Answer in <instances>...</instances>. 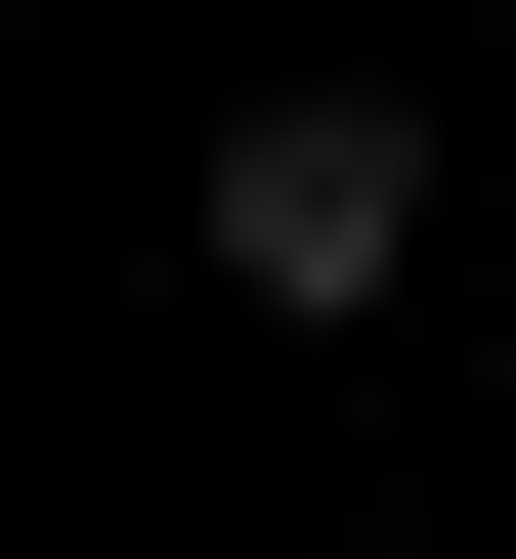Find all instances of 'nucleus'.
Returning <instances> with one entry per match:
<instances>
[{
    "mask_svg": "<svg viewBox=\"0 0 516 559\" xmlns=\"http://www.w3.org/2000/svg\"><path fill=\"white\" fill-rule=\"evenodd\" d=\"M172 259H216V301H259V345H345V301H387V259H431V130H387V86H259V130H216V173H172Z\"/></svg>",
    "mask_w": 516,
    "mask_h": 559,
    "instance_id": "1",
    "label": "nucleus"
}]
</instances>
